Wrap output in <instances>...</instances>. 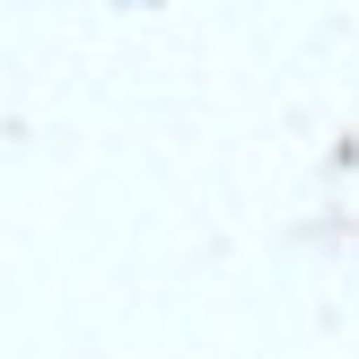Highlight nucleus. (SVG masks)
<instances>
[]
</instances>
